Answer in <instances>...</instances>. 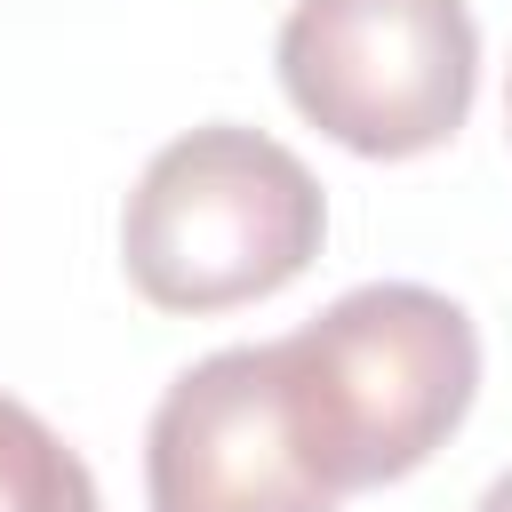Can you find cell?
Listing matches in <instances>:
<instances>
[{"instance_id": "2", "label": "cell", "mask_w": 512, "mask_h": 512, "mask_svg": "<svg viewBox=\"0 0 512 512\" xmlns=\"http://www.w3.org/2000/svg\"><path fill=\"white\" fill-rule=\"evenodd\" d=\"M320 240L328 200L312 168L240 120L160 144L120 208V264L152 312H232L280 296Z\"/></svg>"}, {"instance_id": "5", "label": "cell", "mask_w": 512, "mask_h": 512, "mask_svg": "<svg viewBox=\"0 0 512 512\" xmlns=\"http://www.w3.org/2000/svg\"><path fill=\"white\" fill-rule=\"evenodd\" d=\"M0 512H104L88 464L64 448L48 416L0 392Z\"/></svg>"}, {"instance_id": "6", "label": "cell", "mask_w": 512, "mask_h": 512, "mask_svg": "<svg viewBox=\"0 0 512 512\" xmlns=\"http://www.w3.org/2000/svg\"><path fill=\"white\" fill-rule=\"evenodd\" d=\"M472 512H512V472H496V480L480 488V504H472Z\"/></svg>"}, {"instance_id": "7", "label": "cell", "mask_w": 512, "mask_h": 512, "mask_svg": "<svg viewBox=\"0 0 512 512\" xmlns=\"http://www.w3.org/2000/svg\"><path fill=\"white\" fill-rule=\"evenodd\" d=\"M504 128H512V88H504Z\"/></svg>"}, {"instance_id": "4", "label": "cell", "mask_w": 512, "mask_h": 512, "mask_svg": "<svg viewBox=\"0 0 512 512\" xmlns=\"http://www.w3.org/2000/svg\"><path fill=\"white\" fill-rule=\"evenodd\" d=\"M144 488L152 512H336L344 504L296 448L272 344H224L160 392L144 432Z\"/></svg>"}, {"instance_id": "3", "label": "cell", "mask_w": 512, "mask_h": 512, "mask_svg": "<svg viewBox=\"0 0 512 512\" xmlns=\"http://www.w3.org/2000/svg\"><path fill=\"white\" fill-rule=\"evenodd\" d=\"M272 56L288 104L360 160L440 152L480 88L464 0H296Z\"/></svg>"}, {"instance_id": "1", "label": "cell", "mask_w": 512, "mask_h": 512, "mask_svg": "<svg viewBox=\"0 0 512 512\" xmlns=\"http://www.w3.org/2000/svg\"><path fill=\"white\" fill-rule=\"evenodd\" d=\"M272 352L296 448L336 496L432 464L480 392V328L456 296L424 280L344 288Z\"/></svg>"}]
</instances>
